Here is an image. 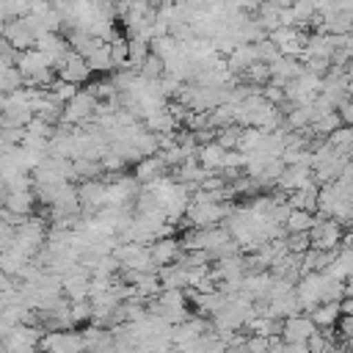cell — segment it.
I'll list each match as a JSON object with an SVG mask.
<instances>
[{
  "label": "cell",
  "mask_w": 353,
  "mask_h": 353,
  "mask_svg": "<svg viewBox=\"0 0 353 353\" xmlns=\"http://www.w3.org/2000/svg\"><path fill=\"white\" fill-rule=\"evenodd\" d=\"M234 210H237L234 201H221V204H190L188 201L185 218L190 229H212V226H221Z\"/></svg>",
  "instance_id": "cell-1"
},
{
  "label": "cell",
  "mask_w": 353,
  "mask_h": 353,
  "mask_svg": "<svg viewBox=\"0 0 353 353\" xmlns=\"http://www.w3.org/2000/svg\"><path fill=\"white\" fill-rule=\"evenodd\" d=\"M88 281H91V273L77 265L72 273H66V276L61 279V295H63L69 303H74V301H88Z\"/></svg>",
  "instance_id": "cell-2"
},
{
  "label": "cell",
  "mask_w": 353,
  "mask_h": 353,
  "mask_svg": "<svg viewBox=\"0 0 353 353\" xmlns=\"http://www.w3.org/2000/svg\"><path fill=\"white\" fill-rule=\"evenodd\" d=\"M314 331L317 328L306 314H295V317L281 320V339L290 342V345H303Z\"/></svg>",
  "instance_id": "cell-3"
},
{
  "label": "cell",
  "mask_w": 353,
  "mask_h": 353,
  "mask_svg": "<svg viewBox=\"0 0 353 353\" xmlns=\"http://www.w3.org/2000/svg\"><path fill=\"white\" fill-rule=\"evenodd\" d=\"M309 185H314L312 168H303V165H284L281 176L276 179V190H281V193H295V190H303Z\"/></svg>",
  "instance_id": "cell-4"
},
{
  "label": "cell",
  "mask_w": 353,
  "mask_h": 353,
  "mask_svg": "<svg viewBox=\"0 0 353 353\" xmlns=\"http://www.w3.org/2000/svg\"><path fill=\"white\" fill-rule=\"evenodd\" d=\"M3 39H6V41H8V47H11V50H17V52L33 50V44H36V36L28 30V25L22 22V17H19V19H11V22H6Z\"/></svg>",
  "instance_id": "cell-5"
},
{
  "label": "cell",
  "mask_w": 353,
  "mask_h": 353,
  "mask_svg": "<svg viewBox=\"0 0 353 353\" xmlns=\"http://www.w3.org/2000/svg\"><path fill=\"white\" fill-rule=\"evenodd\" d=\"M149 248V256L154 262V268H165V265H174L176 256H179V243L176 237H163V240H154L146 245Z\"/></svg>",
  "instance_id": "cell-6"
},
{
  "label": "cell",
  "mask_w": 353,
  "mask_h": 353,
  "mask_svg": "<svg viewBox=\"0 0 353 353\" xmlns=\"http://www.w3.org/2000/svg\"><path fill=\"white\" fill-rule=\"evenodd\" d=\"M168 176V168L163 165V160L154 154V157H143L141 163H135V171H132V179L138 185H149V182H157Z\"/></svg>",
  "instance_id": "cell-7"
},
{
  "label": "cell",
  "mask_w": 353,
  "mask_h": 353,
  "mask_svg": "<svg viewBox=\"0 0 353 353\" xmlns=\"http://www.w3.org/2000/svg\"><path fill=\"white\" fill-rule=\"evenodd\" d=\"M33 207H36L33 190H28V193H8L6 201H3V210L11 212V215H19V218H30Z\"/></svg>",
  "instance_id": "cell-8"
},
{
  "label": "cell",
  "mask_w": 353,
  "mask_h": 353,
  "mask_svg": "<svg viewBox=\"0 0 353 353\" xmlns=\"http://www.w3.org/2000/svg\"><path fill=\"white\" fill-rule=\"evenodd\" d=\"M339 303V301H336ZM334 301L331 303H320V306H314L306 317L314 323V328L320 331V328H334L336 325V320H339V306H336Z\"/></svg>",
  "instance_id": "cell-9"
},
{
  "label": "cell",
  "mask_w": 353,
  "mask_h": 353,
  "mask_svg": "<svg viewBox=\"0 0 353 353\" xmlns=\"http://www.w3.org/2000/svg\"><path fill=\"white\" fill-rule=\"evenodd\" d=\"M314 226V215L303 212V210H290L287 221H284V234H306Z\"/></svg>",
  "instance_id": "cell-10"
},
{
  "label": "cell",
  "mask_w": 353,
  "mask_h": 353,
  "mask_svg": "<svg viewBox=\"0 0 353 353\" xmlns=\"http://www.w3.org/2000/svg\"><path fill=\"white\" fill-rule=\"evenodd\" d=\"M157 281H160V290H185V270L176 268V265H165V268H157Z\"/></svg>",
  "instance_id": "cell-11"
},
{
  "label": "cell",
  "mask_w": 353,
  "mask_h": 353,
  "mask_svg": "<svg viewBox=\"0 0 353 353\" xmlns=\"http://www.w3.org/2000/svg\"><path fill=\"white\" fill-rule=\"evenodd\" d=\"M85 66H88V72H113L116 66H113V61H110V47L102 44L99 50H94V52L85 58Z\"/></svg>",
  "instance_id": "cell-12"
},
{
  "label": "cell",
  "mask_w": 353,
  "mask_h": 353,
  "mask_svg": "<svg viewBox=\"0 0 353 353\" xmlns=\"http://www.w3.org/2000/svg\"><path fill=\"white\" fill-rule=\"evenodd\" d=\"M44 91H47V94H50L55 102L66 105V102H69V99H72V97H74L80 88H77V85H72V83H63V80H58V77H55V80H52V83H50Z\"/></svg>",
  "instance_id": "cell-13"
},
{
  "label": "cell",
  "mask_w": 353,
  "mask_h": 353,
  "mask_svg": "<svg viewBox=\"0 0 353 353\" xmlns=\"http://www.w3.org/2000/svg\"><path fill=\"white\" fill-rule=\"evenodd\" d=\"M240 132H243V127L229 124V127H223V130H218V132H215V143H218L223 152H232V149H237Z\"/></svg>",
  "instance_id": "cell-14"
},
{
  "label": "cell",
  "mask_w": 353,
  "mask_h": 353,
  "mask_svg": "<svg viewBox=\"0 0 353 353\" xmlns=\"http://www.w3.org/2000/svg\"><path fill=\"white\" fill-rule=\"evenodd\" d=\"M88 317H91V303H88V301H74V303H69V320H72L74 328L83 325V323H88Z\"/></svg>",
  "instance_id": "cell-15"
},
{
  "label": "cell",
  "mask_w": 353,
  "mask_h": 353,
  "mask_svg": "<svg viewBox=\"0 0 353 353\" xmlns=\"http://www.w3.org/2000/svg\"><path fill=\"white\" fill-rule=\"evenodd\" d=\"M108 47H110V61H113V66H116V69H121V66L127 63V39L116 36Z\"/></svg>",
  "instance_id": "cell-16"
},
{
  "label": "cell",
  "mask_w": 353,
  "mask_h": 353,
  "mask_svg": "<svg viewBox=\"0 0 353 353\" xmlns=\"http://www.w3.org/2000/svg\"><path fill=\"white\" fill-rule=\"evenodd\" d=\"M25 132H30V135H36V138H44V141H50V138H52V132H55V127H52V124H47V121H41L39 116H33V119L28 121Z\"/></svg>",
  "instance_id": "cell-17"
},
{
  "label": "cell",
  "mask_w": 353,
  "mask_h": 353,
  "mask_svg": "<svg viewBox=\"0 0 353 353\" xmlns=\"http://www.w3.org/2000/svg\"><path fill=\"white\" fill-rule=\"evenodd\" d=\"M243 347H245V353H268V342H265V336H245V342H243Z\"/></svg>",
  "instance_id": "cell-18"
},
{
  "label": "cell",
  "mask_w": 353,
  "mask_h": 353,
  "mask_svg": "<svg viewBox=\"0 0 353 353\" xmlns=\"http://www.w3.org/2000/svg\"><path fill=\"white\" fill-rule=\"evenodd\" d=\"M265 342H268V353H281V347H284V339L279 334L276 336H268Z\"/></svg>",
  "instance_id": "cell-19"
},
{
  "label": "cell",
  "mask_w": 353,
  "mask_h": 353,
  "mask_svg": "<svg viewBox=\"0 0 353 353\" xmlns=\"http://www.w3.org/2000/svg\"><path fill=\"white\" fill-rule=\"evenodd\" d=\"M301 353H306V347H303V350H301Z\"/></svg>",
  "instance_id": "cell-20"
},
{
  "label": "cell",
  "mask_w": 353,
  "mask_h": 353,
  "mask_svg": "<svg viewBox=\"0 0 353 353\" xmlns=\"http://www.w3.org/2000/svg\"><path fill=\"white\" fill-rule=\"evenodd\" d=\"M0 124H3V116H0Z\"/></svg>",
  "instance_id": "cell-21"
},
{
  "label": "cell",
  "mask_w": 353,
  "mask_h": 353,
  "mask_svg": "<svg viewBox=\"0 0 353 353\" xmlns=\"http://www.w3.org/2000/svg\"><path fill=\"white\" fill-rule=\"evenodd\" d=\"M33 353H39V350H33Z\"/></svg>",
  "instance_id": "cell-22"
}]
</instances>
